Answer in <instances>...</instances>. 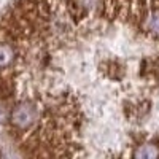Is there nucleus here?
Returning a JSON list of instances; mask_svg holds the SVG:
<instances>
[{
  "instance_id": "obj_2",
  "label": "nucleus",
  "mask_w": 159,
  "mask_h": 159,
  "mask_svg": "<svg viewBox=\"0 0 159 159\" xmlns=\"http://www.w3.org/2000/svg\"><path fill=\"white\" fill-rule=\"evenodd\" d=\"M135 25L145 35L159 40V7L148 5L147 8H143L137 16Z\"/></svg>"
},
{
  "instance_id": "obj_4",
  "label": "nucleus",
  "mask_w": 159,
  "mask_h": 159,
  "mask_svg": "<svg viewBox=\"0 0 159 159\" xmlns=\"http://www.w3.org/2000/svg\"><path fill=\"white\" fill-rule=\"evenodd\" d=\"M132 156L135 157H143V159H153L159 156V145L156 142L153 143H142L139 147H135V150L132 151Z\"/></svg>"
},
{
  "instance_id": "obj_3",
  "label": "nucleus",
  "mask_w": 159,
  "mask_h": 159,
  "mask_svg": "<svg viewBox=\"0 0 159 159\" xmlns=\"http://www.w3.org/2000/svg\"><path fill=\"white\" fill-rule=\"evenodd\" d=\"M18 54H19V49L16 48V43L0 40V72L13 70V65L16 64Z\"/></svg>"
},
{
  "instance_id": "obj_1",
  "label": "nucleus",
  "mask_w": 159,
  "mask_h": 159,
  "mask_svg": "<svg viewBox=\"0 0 159 159\" xmlns=\"http://www.w3.org/2000/svg\"><path fill=\"white\" fill-rule=\"evenodd\" d=\"M46 108H42V103L37 99H19L10 110V127L18 137H24L32 132L45 116Z\"/></svg>"
}]
</instances>
